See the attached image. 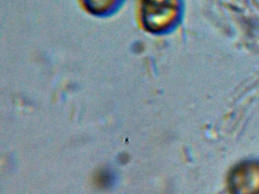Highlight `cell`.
<instances>
[{
	"label": "cell",
	"instance_id": "cell-4",
	"mask_svg": "<svg viewBox=\"0 0 259 194\" xmlns=\"http://www.w3.org/2000/svg\"><path fill=\"white\" fill-rule=\"evenodd\" d=\"M114 174L110 170L105 168L95 171L92 177V181L98 189H107L110 187L114 183Z\"/></svg>",
	"mask_w": 259,
	"mask_h": 194
},
{
	"label": "cell",
	"instance_id": "cell-2",
	"mask_svg": "<svg viewBox=\"0 0 259 194\" xmlns=\"http://www.w3.org/2000/svg\"><path fill=\"white\" fill-rule=\"evenodd\" d=\"M231 194H259V162L246 161L236 165L228 177Z\"/></svg>",
	"mask_w": 259,
	"mask_h": 194
},
{
	"label": "cell",
	"instance_id": "cell-1",
	"mask_svg": "<svg viewBox=\"0 0 259 194\" xmlns=\"http://www.w3.org/2000/svg\"><path fill=\"white\" fill-rule=\"evenodd\" d=\"M180 12V0H139L141 25L150 34L171 31L178 22Z\"/></svg>",
	"mask_w": 259,
	"mask_h": 194
},
{
	"label": "cell",
	"instance_id": "cell-3",
	"mask_svg": "<svg viewBox=\"0 0 259 194\" xmlns=\"http://www.w3.org/2000/svg\"><path fill=\"white\" fill-rule=\"evenodd\" d=\"M126 0H80L84 10L95 18L114 16L123 7Z\"/></svg>",
	"mask_w": 259,
	"mask_h": 194
}]
</instances>
